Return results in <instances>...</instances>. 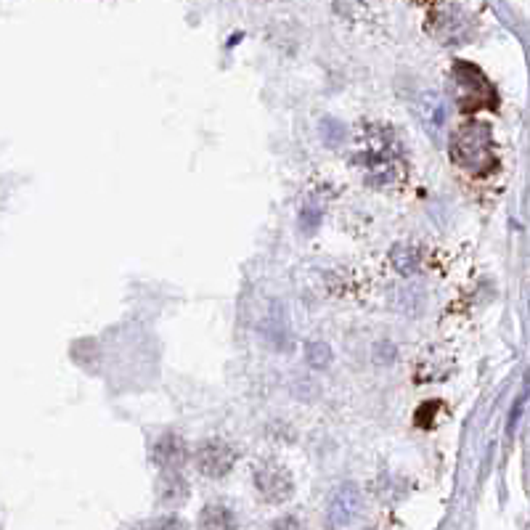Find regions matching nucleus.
Returning a JSON list of instances; mask_svg holds the SVG:
<instances>
[{"instance_id": "f257e3e1", "label": "nucleus", "mask_w": 530, "mask_h": 530, "mask_svg": "<svg viewBox=\"0 0 530 530\" xmlns=\"http://www.w3.org/2000/svg\"><path fill=\"white\" fill-rule=\"evenodd\" d=\"M353 165L364 173L371 186H395L406 175L403 149L398 138L385 125H366L358 130L356 149H353Z\"/></svg>"}, {"instance_id": "f03ea898", "label": "nucleus", "mask_w": 530, "mask_h": 530, "mask_svg": "<svg viewBox=\"0 0 530 530\" xmlns=\"http://www.w3.org/2000/svg\"><path fill=\"white\" fill-rule=\"evenodd\" d=\"M448 149H451V159L456 162V167H462L464 173L470 175H488L499 165L491 128L480 120L464 122L462 128H456Z\"/></svg>"}, {"instance_id": "7ed1b4c3", "label": "nucleus", "mask_w": 530, "mask_h": 530, "mask_svg": "<svg viewBox=\"0 0 530 530\" xmlns=\"http://www.w3.org/2000/svg\"><path fill=\"white\" fill-rule=\"evenodd\" d=\"M454 83L456 99L462 112H480V109H493L496 106V91L491 80L483 75V69H477L470 61H456L454 64Z\"/></svg>"}, {"instance_id": "20e7f679", "label": "nucleus", "mask_w": 530, "mask_h": 530, "mask_svg": "<svg viewBox=\"0 0 530 530\" xmlns=\"http://www.w3.org/2000/svg\"><path fill=\"white\" fill-rule=\"evenodd\" d=\"M255 485H258L260 496H263L268 504H281V501H287L295 491V485H292V477L284 467L273 462H263L255 467Z\"/></svg>"}, {"instance_id": "39448f33", "label": "nucleus", "mask_w": 530, "mask_h": 530, "mask_svg": "<svg viewBox=\"0 0 530 530\" xmlns=\"http://www.w3.org/2000/svg\"><path fill=\"white\" fill-rule=\"evenodd\" d=\"M197 467L207 477H226L236 464V451L220 440H207L197 448Z\"/></svg>"}, {"instance_id": "423d86ee", "label": "nucleus", "mask_w": 530, "mask_h": 530, "mask_svg": "<svg viewBox=\"0 0 530 530\" xmlns=\"http://www.w3.org/2000/svg\"><path fill=\"white\" fill-rule=\"evenodd\" d=\"M186 459V448L175 435H165V438L159 440L157 448H154V462L162 467V470H178Z\"/></svg>"}, {"instance_id": "0eeeda50", "label": "nucleus", "mask_w": 530, "mask_h": 530, "mask_svg": "<svg viewBox=\"0 0 530 530\" xmlns=\"http://www.w3.org/2000/svg\"><path fill=\"white\" fill-rule=\"evenodd\" d=\"M358 512V493L353 485H345L342 491H337L332 501V520L337 525H345L353 520V515Z\"/></svg>"}, {"instance_id": "6e6552de", "label": "nucleus", "mask_w": 530, "mask_h": 530, "mask_svg": "<svg viewBox=\"0 0 530 530\" xmlns=\"http://www.w3.org/2000/svg\"><path fill=\"white\" fill-rule=\"evenodd\" d=\"M199 530H236V517L231 509L212 504L199 515Z\"/></svg>"}, {"instance_id": "1a4fd4ad", "label": "nucleus", "mask_w": 530, "mask_h": 530, "mask_svg": "<svg viewBox=\"0 0 530 530\" xmlns=\"http://www.w3.org/2000/svg\"><path fill=\"white\" fill-rule=\"evenodd\" d=\"M393 265L403 276H409V273L419 271L422 255H419V250H414V247H398V250L393 252Z\"/></svg>"}, {"instance_id": "9d476101", "label": "nucleus", "mask_w": 530, "mask_h": 530, "mask_svg": "<svg viewBox=\"0 0 530 530\" xmlns=\"http://www.w3.org/2000/svg\"><path fill=\"white\" fill-rule=\"evenodd\" d=\"M305 356H308V364L316 366V369H326V366L332 364V350L324 342H311Z\"/></svg>"}, {"instance_id": "9b49d317", "label": "nucleus", "mask_w": 530, "mask_h": 530, "mask_svg": "<svg viewBox=\"0 0 530 530\" xmlns=\"http://www.w3.org/2000/svg\"><path fill=\"white\" fill-rule=\"evenodd\" d=\"M268 530H303V525H300L297 517H281V520H276Z\"/></svg>"}, {"instance_id": "f8f14e48", "label": "nucleus", "mask_w": 530, "mask_h": 530, "mask_svg": "<svg viewBox=\"0 0 530 530\" xmlns=\"http://www.w3.org/2000/svg\"><path fill=\"white\" fill-rule=\"evenodd\" d=\"M154 530H186V525H183L178 517H165V520H159V523L154 525Z\"/></svg>"}]
</instances>
